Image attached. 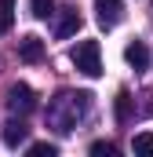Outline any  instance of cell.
Returning <instances> with one entry per match:
<instances>
[{
	"label": "cell",
	"instance_id": "6da1fadb",
	"mask_svg": "<svg viewBox=\"0 0 153 157\" xmlns=\"http://www.w3.org/2000/svg\"><path fill=\"white\" fill-rule=\"evenodd\" d=\"M91 110V95L88 91H62L58 99H51V106H47V124L51 128H58V132H73L76 121L84 117Z\"/></svg>",
	"mask_w": 153,
	"mask_h": 157
},
{
	"label": "cell",
	"instance_id": "7a4b0ae2",
	"mask_svg": "<svg viewBox=\"0 0 153 157\" xmlns=\"http://www.w3.org/2000/svg\"><path fill=\"white\" fill-rule=\"evenodd\" d=\"M69 62L84 77H102V55H99V40H76V48L69 51Z\"/></svg>",
	"mask_w": 153,
	"mask_h": 157
},
{
	"label": "cell",
	"instance_id": "3957f363",
	"mask_svg": "<svg viewBox=\"0 0 153 157\" xmlns=\"http://www.w3.org/2000/svg\"><path fill=\"white\" fill-rule=\"evenodd\" d=\"M7 110L11 113H33L37 110V95L29 84H11L7 88Z\"/></svg>",
	"mask_w": 153,
	"mask_h": 157
},
{
	"label": "cell",
	"instance_id": "277c9868",
	"mask_svg": "<svg viewBox=\"0 0 153 157\" xmlns=\"http://www.w3.org/2000/svg\"><path fill=\"white\" fill-rule=\"evenodd\" d=\"M95 11H99V26L102 29H113L124 18V4L120 0H95Z\"/></svg>",
	"mask_w": 153,
	"mask_h": 157
},
{
	"label": "cell",
	"instance_id": "5b68a950",
	"mask_svg": "<svg viewBox=\"0 0 153 157\" xmlns=\"http://www.w3.org/2000/svg\"><path fill=\"white\" fill-rule=\"evenodd\" d=\"M76 29H80V15H76V7H58L55 37H58V40H66V37H73Z\"/></svg>",
	"mask_w": 153,
	"mask_h": 157
},
{
	"label": "cell",
	"instance_id": "8992f818",
	"mask_svg": "<svg viewBox=\"0 0 153 157\" xmlns=\"http://www.w3.org/2000/svg\"><path fill=\"white\" fill-rule=\"evenodd\" d=\"M124 62H128L131 70H146V66H150V51H146V44H142V40H131V44L124 48Z\"/></svg>",
	"mask_w": 153,
	"mask_h": 157
},
{
	"label": "cell",
	"instance_id": "52a82bcc",
	"mask_svg": "<svg viewBox=\"0 0 153 157\" xmlns=\"http://www.w3.org/2000/svg\"><path fill=\"white\" fill-rule=\"evenodd\" d=\"M18 59L22 62H40L44 59V40L40 37H22L18 40Z\"/></svg>",
	"mask_w": 153,
	"mask_h": 157
},
{
	"label": "cell",
	"instance_id": "ba28073f",
	"mask_svg": "<svg viewBox=\"0 0 153 157\" xmlns=\"http://www.w3.org/2000/svg\"><path fill=\"white\" fill-rule=\"evenodd\" d=\"M26 139H29L26 121H7V124H4V146H11V150H15V146H22Z\"/></svg>",
	"mask_w": 153,
	"mask_h": 157
},
{
	"label": "cell",
	"instance_id": "9c48e42d",
	"mask_svg": "<svg viewBox=\"0 0 153 157\" xmlns=\"http://www.w3.org/2000/svg\"><path fill=\"white\" fill-rule=\"evenodd\" d=\"M131 150H135V157H153V132H139L131 139Z\"/></svg>",
	"mask_w": 153,
	"mask_h": 157
},
{
	"label": "cell",
	"instance_id": "30bf717a",
	"mask_svg": "<svg viewBox=\"0 0 153 157\" xmlns=\"http://www.w3.org/2000/svg\"><path fill=\"white\" fill-rule=\"evenodd\" d=\"M15 26V0H0V33H11Z\"/></svg>",
	"mask_w": 153,
	"mask_h": 157
},
{
	"label": "cell",
	"instance_id": "8fae6325",
	"mask_svg": "<svg viewBox=\"0 0 153 157\" xmlns=\"http://www.w3.org/2000/svg\"><path fill=\"white\" fill-rule=\"evenodd\" d=\"M29 11H33V18H51L55 15V0H29Z\"/></svg>",
	"mask_w": 153,
	"mask_h": 157
},
{
	"label": "cell",
	"instance_id": "7c38bea8",
	"mask_svg": "<svg viewBox=\"0 0 153 157\" xmlns=\"http://www.w3.org/2000/svg\"><path fill=\"white\" fill-rule=\"evenodd\" d=\"M128 113H131V95L120 91L117 95V121H128Z\"/></svg>",
	"mask_w": 153,
	"mask_h": 157
},
{
	"label": "cell",
	"instance_id": "4fadbf2b",
	"mask_svg": "<svg viewBox=\"0 0 153 157\" xmlns=\"http://www.w3.org/2000/svg\"><path fill=\"white\" fill-rule=\"evenodd\" d=\"M29 154H33V157H55V154H58V146H55V143H33Z\"/></svg>",
	"mask_w": 153,
	"mask_h": 157
},
{
	"label": "cell",
	"instance_id": "5bb4252c",
	"mask_svg": "<svg viewBox=\"0 0 153 157\" xmlns=\"http://www.w3.org/2000/svg\"><path fill=\"white\" fill-rule=\"evenodd\" d=\"M91 154H95V157H113L117 146H113V143H91Z\"/></svg>",
	"mask_w": 153,
	"mask_h": 157
}]
</instances>
